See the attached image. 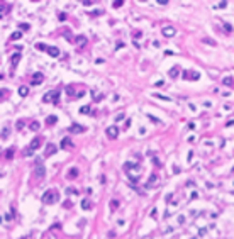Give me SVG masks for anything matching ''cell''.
I'll return each instance as SVG.
<instances>
[{
    "instance_id": "1",
    "label": "cell",
    "mask_w": 234,
    "mask_h": 239,
    "mask_svg": "<svg viewBox=\"0 0 234 239\" xmlns=\"http://www.w3.org/2000/svg\"><path fill=\"white\" fill-rule=\"evenodd\" d=\"M58 200H60V193H58V190H54V188L46 190L44 193H43V202H44L46 205H53V204H56Z\"/></svg>"
},
{
    "instance_id": "2",
    "label": "cell",
    "mask_w": 234,
    "mask_h": 239,
    "mask_svg": "<svg viewBox=\"0 0 234 239\" xmlns=\"http://www.w3.org/2000/svg\"><path fill=\"white\" fill-rule=\"evenodd\" d=\"M44 175H46V168L43 165V159L36 158L34 159V177L37 180H41V178H44Z\"/></svg>"
},
{
    "instance_id": "3",
    "label": "cell",
    "mask_w": 234,
    "mask_h": 239,
    "mask_svg": "<svg viewBox=\"0 0 234 239\" xmlns=\"http://www.w3.org/2000/svg\"><path fill=\"white\" fill-rule=\"evenodd\" d=\"M60 95H61L60 88H54V90L48 92L44 97H43V100H44V102H51V103H58L60 102Z\"/></svg>"
},
{
    "instance_id": "4",
    "label": "cell",
    "mask_w": 234,
    "mask_h": 239,
    "mask_svg": "<svg viewBox=\"0 0 234 239\" xmlns=\"http://www.w3.org/2000/svg\"><path fill=\"white\" fill-rule=\"evenodd\" d=\"M161 34L165 36V37H173V36L177 34V29L173 27V26H165V27L161 29Z\"/></svg>"
},
{
    "instance_id": "5",
    "label": "cell",
    "mask_w": 234,
    "mask_h": 239,
    "mask_svg": "<svg viewBox=\"0 0 234 239\" xmlns=\"http://www.w3.org/2000/svg\"><path fill=\"white\" fill-rule=\"evenodd\" d=\"M105 134H107V137H109V139H115V137L119 136V129H117L115 125H110V127H107Z\"/></svg>"
},
{
    "instance_id": "6",
    "label": "cell",
    "mask_w": 234,
    "mask_h": 239,
    "mask_svg": "<svg viewBox=\"0 0 234 239\" xmlns=\"http://www.w3.org/2000/svg\"><path fill=\"white\" fill-rule=\"evenodd\" d=\"M43 80H44V75L43 73H34L32 78H31V85L36 86V85H39V83H43Z\"/></svg>"
},
{
    "instance_id": "7",
    "label": "cell",
    "mask_w": 234,
    "mask_h": 239,
    "mask_svg": "<svg viewBox=\"0 0 234 239\" xmlns=\"http://www.w3.org/2000/svg\"><path fill=\"white\" fill-rule=\"evenodd\" d=\"M56 151H58V146L53 144V142H49V144L46 146V149H44V156H46V158H48V156H53Z\"/></svg>"
},
{
    "instance_id": "8",
    "label": "cell",
    "mask_w": 234,
    "mask_h": 239,
    "mask_svg": "<svg viewBox=\"0 0 234 239\" xmlns=\"http://www.w3.org/2000/svg\"><path fill=\"white\" fill-rule=\"evenodd\" d=\"M183 78H187V80H199L200 78V73H199V71H185Z\"/></svg>"
},
{
    "instance_id": "9",
    "label": "cell",
    "mask_w": 234,
    "mask_h": 239,
    "mask_svg": "<svg viewBox=\"0 0 234 239\" xmlns=\"http://www.w3.org/2000/svg\"><path fill=\"white\" fill-rule=\"evenodd\" d=\"M48 54H49V56H53V58H56V56H60V49H58V48H54V46H49V48H48Z\"/></svg>"
},
{
    "instance_id": "10",
    "label": "cell",
    "mask_w": 234,
    "mask_h": 239,
    "mask_svg": "<svg viewBox=\"0 0 234 239\" xmlns=\"http://www.w3.org/2000/svg\"><path fill=\"white\" fill-rule=\"evenodd\" d=\"M39 146H41V139H39V137H36V139H32V141H31V144H29V149L36 151Z\"/></svg>"
},
{
    "instance_id": "11",
    "label": "cell",
    "mask_w": 234,
    "mask_h": 239,
    "mask_svg": "<svg viewBox=\"0 0 234 239\" xmlns=\"http://www.w3.org/2000/svg\"><path fill=\"white\" fill-rule=\"evenodd\" d=\"M61 148L63 149H71L73 148V142L70 141V137H65V139L61 141Z\"/></svg>"
},
{
    "instance_id": "12",
    "label": "cell",
    "mask_w": 234,
    "mask_h": 239,
    "mask_svg": "<svg viewBox=\"0 0 234 239\" xmlns=\"http://www.w3.org/2000/svg\"><path fill=\"white\" fill-rule=\"evenodd\" d=\"M222 85H226V86H232L234 85V78L229 75V76H224L222 78Z\"/></svg>"
},
{
    "instance_id": "13",
    "label": "cell",
    "mask_w": 234,
    "mask_h": 239,
    "mask_svg": "<svg viewBox=\"0 0 234 239\" xmlns=\"http://www.w3.org/2000/svg\"><path fill=\"white\" fill-rule=\"evenodd\" d=\"M70 131H71V132H83L85 127H83V125H80V124H73L71 127H70Z\"/></svg>"
},
{
    "instance_id": "14",
    "label": "cell",
    "mask_w": 234,
    "mask_h": 239,
    "mask_svg": "<svg viewBox=\"0 0 234 239\" xmlns=\"http://www.w3.org/2000/svg\"><path fill=\"white\" fill-rule=\"evenodd\" d=\"M19 59H21V53H15V54H12L10 61H12V68H15V64L19 63Z\"/></svg>"
},
{
    "instance_id": "15",
    "label": "cell",
    "mask_w": 234,
    "mask_h": 239,
    "mask_svg": "<svg viewBox=\"0 0 234 239\" xmlns=\"http://www.w3.org/2000/svg\"><path fill=\"white\" fill-rule=\"evenodd\" d=\"M178 73H180V68H178V66H175V68H171L170 71H168V75H170L171 78H177V76H178Z\"/></svg>"
},
{
    "instance_id": "16",
    "label": "cell",
    "mask_w": 234,
    "mask_h": 239,
    "mask_svg": "<svg viewBox=\"0 0 234 239\" xmlns=\"http://www.w3.org/2000/svg\"><path fill=\"white\" fill-rule=\"evenodd\" d=\"M27 93H29L27 86H19V95H21V97H27Z\"/></svg>"
},
{
    "instance_id": "17",
    "label": "cell",
    "mask_w": 234,
    "mask_h": 239,
    "mask_svg": "<svg viewBox=\"0 0 234 239\" xmlns=\"http://www.w3.org/2000/svg\"><path fill=\"white\" fill-rule=\"evenodd\" d=\"M56 120H58V117H56V115H49V117L46 119V124H48V125H53V124H56Z\"/></svg>"
},
{
    "instance_id": "18",
    "label": "cell",
    "mask_w": 234,
    "mask_h": 239,
    "mask_svg": "<svg viewBox=\"0 0 234 239\" xmlns=\"http://www.w3.org/2000/svg\"><path fill=\"white\" fill-rule=\"evenodd\" d=\"M21 37H22V32H21V31H15V32H12V36H10L12 41H17V39H21Z\"/></svg>"
},
{
    "instance_id": "19",
    "label": "cell",
    "mask_w": 234,
    "mask_h": 239,
    "mask_svg": "<svg viewBox=\"0 0 234 239\" xmlns=\"http://www.w3.org/2000/svg\"><path fill=\"white\" fill-rule=\"evenodd\" d=\"M7 137H9V127L4 125L2 127V139H7Z\"/></svg>"
},
{
    "instance_id": "20",
    "label": "cell",
    "mask_w": 234,
    "mask_h": 239,
    "mask_svg": "<svg viewBox=\"0 0 234 239\" xmlns=\"http://www.w3.org/2000/svg\"><path fill=\"white\" fill-rule=\"evenodd\" d=\"M78 177V170L76 168H71V171L68 173V178H76Z\"/></svg>"
},
{
    "instance_id": "21",
    "label": "cell",
    "mask_w": 234,
    "mask_h": 239,
    "mask_svg": "<svg viewBox=\"0 0 234 239\" xmlns=\"http://www.w3.org/2000/svg\"><path fill=\"white\" fill-rule=\"evenodd\" d=\"M76 42H78L80 46H83L85 42H87V37H85V36H78V37H76Z\"/></svg>"
},
{
    "instance_id": "22",
    "label": "cell",
    "mask_w": 234,
    "mask_h": 239,
    "mask_svg": "<svg viewBox=\"0 0 234 239\" xmlns=\"http://www.w3.org/2000/svg\"><path fill=\"white\" fill-rule=\"evenodd\" d=\"M202 41H204L205 44H210V46H216V44H217V42H216V41H214V39H210V37H204V39H202Z\"/></svg>"
},
{
    "instance_id": "23",
    "label": "cell",
    "mask_w": 234,
    "mask_h": 239,
    "mask_svg": "<svg viewBox=\"0 0 234 239\" xmlns=\"http://www.w3.org/2000/svg\"><path fill=\"white\" fill-rule=\"evenodd\" d=\"M36 48H37L39 51H48V48H49V46H46V44H41V42H37V44H36Z\"/></svg>"
},
{
    "instance_id": "24",
    "label": "cell",
    "mask_w": 234,
    "mask_h": 239,
    "mask_svg": "<svg viewBox=\"0 0 234 239\" xmlns=\"http://www.w3.org/2000/svg\"><path fill=\"white\" fill-rule=\"evenodd\" d=\"M4 154H5V158H7V159H12V154H14V149H12V148H9V149H7V151H5V153H4Z\"/></svg>"
},
{
    "instance_id": "25",
    "label": "cell",
    "mask_w": 234,
    "mask_h": 239,
    "mask_svg": "<svg viewBox=\"0 0 234 239\" xmlns=\"http://www.w3.org/2000/svg\"><path fill=\"white\" fill-rule=\"evenodd\" d=\"M156 98H161V100H165V102H170V97H166V95H161V93H154Z\"/></svg>"
},
{
    "instance_id": "26",
    "label": "cell",
    "mask_w": 234,
    "mask_h": 239,
    "mask_svg": "<svg viewBox=\"0 0 234 239\" xmlns=\"http://www.w3.org/2000/svg\"><path fill=\"white\" fill-rule=\"evenodd\" d=\"M156 180H158V177L156 175H151V178H149V183H148V187H153L156 183Z\"/></svg>"
},
{
    "instance_id": "27",
    "label": "cell",
    "mask_w": 234,
    "mask_h": 239,
    "mask_svg": "<svg viewBox=\"0 0 234 239\" xmlns=\"http://www.w3.org/2000/svg\"><path fill=\"white\" fill-rule=\"evenodd\" d=\"M29 127H31L32 131H37V129H39V122H37V120H34V122H31V125H29Z\"/></svg>"
},
{
    "instance_id": "28",
    "label": "cell",
    "mask_w": 234,
    "mask_h": 239,
    "mask_svg": "<svg viewBox=\"0 0 234 239\" xmlns=\"http://www.w3.org/2000/svg\"><path fill=\"white\" fill-rule=\"evenodd\" d=\"M92 95H93V98H95V100H102V97H104L102 93H97L95 90H92Z\"/></svg>"
},
{
    "instance_id": "29",
    "label": "cell",
    "mask_w": 234,
    "mask_h": 239,
    "mask_svg": "<svg viewBox=\"0 0 234 239\" xmlns=\"http://www.w3.org/2000/svg\"><path fill=\"white\" fill-rule=\"evenodd\" d=\"M66 193H68V195H78V190H76V188H71V187H70V188L66 190Z\"/></svg>"
},
{
    "instance_id": "30",
    "label": "cell",
    "mask_w": 234,
    "mask_h": 239,
    "mask_svg": "<svg viewBox=\"0 0 234 239\" xmlns=\"http://www.w3.org/2000/svg\"><path fill=\"white\" fill-rule=\"evenodd\" d=\"M22 154H24V156H32L34 151H32V149H29V148H26V149L22 151Z\"/></svg>"
},
{
    "instance_id": "31",
    "label": "cell",
    "mask_w": 234,
    "mask_h": 239,
    "mask_svg": "<svg viewBox=\"0 0 234 239\" xmlns=\"http://www.w3.org/2000/svg\"><path fill=\"white\" fill-rule=\"evenodd\" d=\"M82 207H83V209H90V207H92V204H90L88 200H83V202H82Z\"/></svg>"
},
{
    "instance_id": "32",
    "label": "cell",
    "mask_w": 234,
    "mask_h": 239,
    "mask_svg": "<svg viewBox=\"0 0 234 239\" xmlns=\"http://www.w3.org/2000/svg\"><path fill=\"white\" fill-rule=\"evenodd\" d=\"M122 4H124V2H122V0H115V2H114V4H112V5H114V7H115V9H119V7H121V5H122Z\"/></svg>"
},
{
    "instance_id": "33",
    "label": "cell",
    "mask_w": 234,
    "mask_h": 239,
    "mask_svg": "<svg viewBox=\"0 0 234 239\" xmlns=\"http://www.w3.org/2000/svg\"><path fill=\"white\" fill-rule=\"evenodd\" d=\"M80 112H82V114H88L90 107H88V105H87V107H82V108H80Z\"/></svg>"
},
{
    "instance_id": "34",
    "label": "cell",
    "mask_w": 234,
    "mask_h": 239,
    "mask_svg": "<svg viewBox=\"0 0 234 239\" xmlns=\"http://www.w3.org/2000/svg\"><path fill=\"white\" fill-rule=\"evenodd\" d=\"M224 27H226V31H227V32H232V27H231V24L224 22Z\"/></svg>"
},
{
    "instance_id": "35",
    "label": "cell",
    "mask_w": 234,
    "mask_h": 239,
    "mask_svg": "<svg viewBox=\"0 0 234 239\" xmlns=\"http://www.w3.org/2000/svg\"><path fill=\"white\" fill-rule=\"evenodd\" d=\"M5 12H9V5H5V4H2V15H4Z\"/></svg>"
},
{
    "instance_id": "36",
    "label": "cell",
    "mask_w": 234,
    "mask_h": 239,
    "mask_svg": "<svg viewBox=\"0 0 234 239\" xmlns=\"http://www.w3.org/2000/svg\"><path fill=\"white\" fill-rule=\"evenodd\" d=\"M15 125H17V129H22V127H24V120H17Z\"/></svg>"
},
{
    "instance_id": "37",
    "label": "cell",
    "mask_w": 234,
    "mask_h": 239,
    "mask_svg": "<svg viewBox=\"0 0 234 239\" xmlns=\"http://www.w3.org/2000/svg\"><path fill=\"white\" fill-rule=\"evenodd\" d=\"M226 5H227V2H221V4H219V5L216 7V9H224Z\"/></svg>"
},
{
    "instance_id": "38",
    "label": "cell",
    "mask_w": 234,
    "mask_h": 239,
    "mask_svg": "<svg viewBox=\"0 0 234 239\" xmlns=\"http://www.w3.org/2000/svg\"><path fill=\"white\" fill-rule=\"evenodd\" d=\"M68 95H73V93H75V88H73V86H68Z\"/></svg>"
},
{
    "instance_id": "39",
    "label": "cell",
    "mask_w": 234,
    "mask_h": 239,
    "mask_svg": "<svg viewBox=\"0 0 234 239\" xmlns=\"http://www.w3.org/2000/svg\"><path fill=\"white\" fill-rule=\"evenodd\" d=\"M21 29H22V31H27V29H29V24H21Z\"/></svg>"
},
{
    "instance_id": "40",
    "label": "cell",
    "mask_w": 234,
    "mask_h": 239,
    "mask_svg": "<svg viewBox=\"0 0 234 239\" xmlns=\"http://www.w3.org/2000/svg\"><path fill=\"white\" fill-rule=\"evenodd\" d=\"M21 239H27V237H21Z\"/></svg>"
}]
</instances>
